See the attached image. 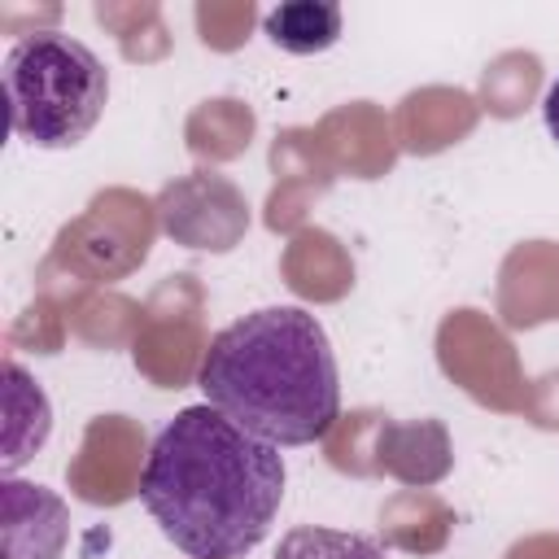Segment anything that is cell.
I'll use <instances>...</instances> for the list:
<instances>
[{
    "label": "cell",
    "mask_w": 559,
    "mask_h": 559,
    "mask_svg": "<svg viewBox=\"0 0 559 559\" xmlns=\"http://www.w3.org/2000/svg\"><path fill=\"white\" fill-rule=\"evenodd\" d=\"M284 454L223 411L183 406L148 445L140 502L188 559H245L284 502Z\"/></svg>",
    "instance_id": "cell-1"
},
{
    "label": "cell",
    "mask_w": 559,
    "mask_h": 559,
    "mask_svg": "<svg viewBox=\"0 0 559 559\" xmlns=\"http://www.w3.org/2000/svg\"><path fill=\"white\" fill-rule=\"evenodd\" d=\"M197 384L214 411L280 450L314 445L341 415L332 341L301 306H262L214 332Z\"/></svg>",
    "instance_id": "cell-2"
},
{
    "label": "cell",
    "mask_w": 559,
    "mask_h": 559,
    "mask_svg": "<svg viewBox=\"0 0 559 559\" xmlns=\"http://www.w3.org/2000/svg\"><path fill=\"white\" fill-rule=\"evenodd\" d=\"M9 127L35 148H74L100 122L109 100L105 61L66 31L22 35L4 52Z\"/></svg>",
    "instance_id": "cell-3"
},
{
    "label": "cell",
    "mask_w": 559,
    "mask_h": 559,
    "mask_svg": "<svg viewBox=\"0 0 559 559\" xmlns=\"http://www.w3.org/2000/svg\"><path fill=\"white\" fill-rule=\"evenodd\" d=\"M0 507H4V524H0L4 559H61L70 537V511L52 489L9 476L0 485Z\"/></svg>",
    "instance_id": "cell-4"
},
{
    "label": "cell",
    "mask_w": 559,
    "mask_h": 559,
    "mask_svg": "<svg viewBox=\"0 0 559 559\" xmlns=\"http://www.w3.org/2000/svg\"><path fill=\"white\" fill-rule=\"evenodd\" d=\"M4 472H17L44 441L52 428V406L44 397V389L9 358L4 362Z\"/></svg>",
    "instance_id": "cell-5"
},
{
    "label": "cell",
    "mask_w": 559,
    "mask_h": 559,
    "mask_svg": "<svg viewBox=\"0 0 559 559\" xmlns=\"http://www.w3.org/2000/svg\"><path fill=\"white\" fill-rule=\"evenodd\" d=\"M262 26L275 48L293 57H310V52H328L341 39V9L328 0H288L275 4L262 17Z\"/></svg>",
    "instance_id": "cell-6"
},
{
    "label": "cell",
    "mask_w": 559,
    "mask_h": 559,
    "mask_svg": "<svg viewBox=\"0 0 559 559\" xmlns=\"http://www.w3.org/2000/svg\"><path fill=\"white\" fill-rule=\"evenodd\" d=\"M271 559H389V550L371 533L301 524L280 537V550Z\"/></svg>",
    "instance_id": "cell-7"
},
{
    "label": "cell",
    "mask_w": 559,
    "mask_h": 559,
    "mask_svg": "<svg viewBox=\"0 0 559 559\" xmlns=\"http://www.w3.org/2000/svg\"><path fill=\"white\" fill-rule=\"evenodd\" d=\"M542 118H546V131H550V140L559 144V79L546 87V96H542Z\"/></svg>",
    "instance_id": "cell-8"
}]
</instances>
